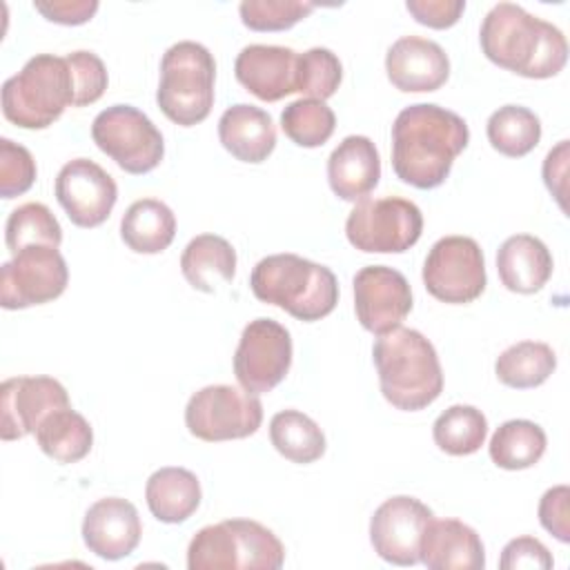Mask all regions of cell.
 Wrapping results in <instances>:
<instances>
[{
	"label": "cell",
	"instance_id": "obj_33",
	"mask_svg": "<svg viewBox=\"0 0 570 570\" xmlns=\"http://www.w3.org/2000/svg\"><path fill=\"white\" fill-rule=\"evenodd\" d=\"M432 436L439 450L452 456L474 454L488 436V419L474 405H450L432 425Z\"/></svg>",
	"mask_w": 570,
	"mask_h": 570
},
{
	"label": "cell",
	"instance_id": "obj_5",
	"mask_svg": "<svg viewBox=\"0 0 570 570\" xmlns=\"http://www.w3.org/2000/svg\"><path fill=\"white\" fill-rule=\"evenodd\" d=\"M67 107H76V82L67 58L38 53L2 85V114L22 129H45Z\"/></svg>",
	"mask_w": 570,
	"mask_h": 570
},
{
	"label": "cell",
	"instance_id": "obj_14",
	"mask_svg": "<svg viewBox=\"0 0 570 570\" xmlns=\"http://www.w3.org/2000/svg\"><path fill=\"white\" fill-rule=\"evenodd\" d=\"M434 512L414 497L399 494L385 499L370 519V541L374 552L394 566L421 561V539Z\"/></svg>",
	"mask_w": 570,
	"mask_h": 570
},
{
	"label": "cell",
	"instance_id": "obj_17",
	"mask_svg": "<svg viewBox=\"0 0 570 570\" xmlns=\"http://www.w3.org/2000/svg\"><path fill=\"white\" fill-rule=\"evenodd\" d=\"M69 407L65 385L51 376H13L0 387V436L16 441L33 434L45 416Z\"/></svg>",
	"mask_w": 570,
	"mask_h": 570
},
{
	"label": "cell",
	"instance_id": "obj_34",
	"mask_svg": "<svg viewBox=\"0 0 570 570\" xmlns=\"http://www.w3.org/2000/svg\"><path fill=\"white\" fill-rule=\"evenodd\" d=\"M336 127V116L325 100L301 98L289 102L281 114L283 134L298 147H321L325 145Z\"/></svg>",
	"mask_w": 570,
	"mask_h": 570
},
{
	"label": "cell",
	"instance_id": "obj_25",
	"mask_svg": "<svg viewBox=\"0 0 570 570\" xmlns=\"http://www.w3.org/2000/svg\"><path fill=\"white\" fill-rule=\"evenodd\" d=\"M145 499L158 521L183 523L200 505V481L187 468H160L147 479Z\"/></svg>",
	"mask_w": 570,
	"mask_h": 570
},
{
	"label": "cell",
	"instance_id": "obj_10",
	"mask_svg": "<svg viewBox=\"0 0 570 570\" xmlns=\"http://www.w3.org/2000/svg\"><path fill=\"white\" fill-rule=\"evenodd\" d=\"M263 423L258 394L232 385H207L191 394L185 425L191 436L216 443L252 436Z\"/></svg>",
	"mask_w": 570,
	"mask_h": 570
},
{
	"label": "cell",
	"instance_id": "obj_30",
	"mask_svg": "<svg viewBox=\"0 0 570 570\" xmlns=\"http://www.w3.org/2000/svg\"><path fill=\"white\" fill-rule=\"evenodd\" d=\"M269 439L281 456L292 463H314L325 454V434L318 423L298 412L281 410L269 421Z\"/></svg>",
	"mask_w": 570,
	"mask_h": 570
},
{
	"label": "cell",
	"instance_id": "obj_40",
	"mask_svg": "<svg viewBox=\"0 0 570 570\" xmlns=\"http://www.w3.org/2000/svg\"><path fill=\"white\" fill-rule=\"evenodd\" d=\"M499 566L503 570H519V568H528V570H550L554 566L550 550L534 537H517L512 541L505 543V548L501 550V559Z\"/></svg>",
	"mask_w": 570,
	"mask_h": 570
},
{
	"label": "cell",
	"instance_id": "obj_2",
	"mask_svg": "<svg viewBox=\"0 0 570 570\" xmlns=\"http://www.w3.org/2000/svg\"><path fill=\"white\" fill-rule=\"evenodd\" d=\"M479 42L490 62L523 78H552L568 60L563 31L514 2H499L485 13Z\"/></svg>",
	"mask_w": 570,
	"mask_h": 570
},
{
	"label": "cell",
	"instance_id": "obj_12",
	"mask_svg": "<svg viewBox=\"0 0 570 570\" xmlns=\"http://www.w3.org/2000/svg\"><path fill=\"white\" fill-rule=\"evenodd\" d=\"M69 283V269L51 245H27L0 267V305L24 309L58 298Z\"/></svg>",
	"mask_w": 570,
	"mask_h": 570
},
{
	"label": "cell",
	"instance_id": "obj_18",
	"mask_svg": "<svg viewBox=\"0 0 570 570\" xmlns=\"http://www.w3.org/2000/svg\"><path fill=\"white\" fill-rule=\"evenodd\" d=\"M142 525L131 501L120 497L98 499L82 519V541L100 559L118 561L140 543Z\"/></svg>",
	"mask_w": 570,
	"mask_h": 570
},
{
	"label": "cell",
	"instance_id": "obj_15",
	"mask_svg": "<svg viewBox=\"0 0 570 570\" xmlns=\"http://www.w3.org/2000/svg\"><path fill=\"white\" fill-rule=\"evenodd\" d=\"M53 191L69 220L85 229L102 225L118 200L116 180L89 158L65 163L56 176Z\"/></svg>",
	"mask_w": 570,
	"mask_h": 570
},
{
	"label": "cell",
	"instance_id": "obj_11",
	"mask_svg": "<svg viewBox=\"0 0 570 570\" xmlns=\"http://www.w3.org/2000/svg\"><path fill=\"white\" fill-rule=\"evenodd\" d=\"M423 285L441 303L463 305L485 289V258L470 236L439 238L423 263Z\"/></svg>",
	"mask_w": 570,
	"mask_h": 570
},
{
	"label": "cell",
	"instance_id": "obj_39",
	"mask_svg": "<svg viewBox=\"0 0 570 570\" xmlns=\"http://www.w3.org/2000/svg\"><path fill=\"white\" fill-rule=\"evenodd\" d=\"M65 58L73 71L76 107H87L100 100L109 82L105 62L94 51H71Z\"/></svg>",
	"mask_w": 570,
	"mask_h": 570
},
{
	"label": "cell",
	"instance_id": "obj_9",
	"mask_svg": "<svg viewBox=\"0 0 570 570\" xmlns=\"http://www.w3.org/2000/svg\"><path fill=\"white\" fill-rule=\"evenodd\" d=\"M91 138L127 174H149L165 156V140L147 114L131 105H111L91 122Z\"/></svg>",
	"mask_w": 570,
	"mask_h": 570
},
{
	"label": "cell",
	"instance_id": "obj_28",
	"mask_svg": "<svg viewBox=\"0 0 570 570\" xmlns=\"http://www.w3.org/2000/svg\"><path fill=\"white\" fill-rule=\"evenodd\" d=\"M33 434L38 448L58 463H78L94 445V430L89 421L71 410V405L45 416Z\"/></svg>",
	"mask_w": 570,
	"mask_h": 570
},
{
	"label": "cell",
	"instance_id": "obj_3",
	"mask_svg": "<svg viewBox=\"0 0 570 570\" xmlns=\"http://www.w3.org/2000/svg\"><path fill=\"white\" fill-rule=\"evenodd\" d=\"M381 394L403 412L434 403L443 392V372L434 345L410 327H396L376 338L372 347Z\"/></svg>",
	"mask_w": 570,
	"mask_h": 570
},
{
	"label": "cell",
	"instance_id": "obj_41",
	"mask_svg": "<svg viewBox=\"0 0 570 570\" xmlns=\"http://www.w3.org/2000/svg\"><path fill=\"white\" fill-rule=\"evenodd\" d=\"M570 490L568 485H554L543 492L539 501V521L541 525L561 543L570 541V514H568Z\"/></svg>",
	"mask_w": 570,
	"mask_h": 570
},
{
	"label": "cell",
	"instance_id": "obj_4",
	"mask_svg": "<svg viewBox=\"0 0 570 570\" xmlns=\"http://www.w3.org/2000/svg\"><path fill=\"white\" fill-rule=\"evenodd\" d=\"M249 287L258 301L276 305L305 323L325 318L338 303L334 272L298 254L261 258L252 269Z\"/></svg>",
	"mask_w": 570,
	"mask_h": 570
},
{
	"label": "cell",
	"instance_id": "obj_32",
	"mask_svg": "<svg viewBox=\"0 0 570 570\" xmlns=\"http://www.w3.org/2000/svg\"><path fill=\"white\" fill-rule=\"evenodd\" d=\"M492 149L508 158L528 156L541 140V120L521 105H503L488 118L485 127Z\"/></svg>",
	"mask_w": 570,
	"mask_h": 570
},
{
	"label": "cell",
	"instance_id": "obj_36",
	"mask_svg": "<svg viewBox=\"0 0 570 570\" xmlns=\"http://www.w3.org/2000/svg\"><path fill=\"white\" fill-rule=\"evenodd\" d=\"M341 80H343V65L334 51L325 47H312L298 53V60H296L298 94L316 100H327L336 94Z\"/></svg>",
	"mask_w": 570,
	"mask_h": 570
},
{
	"label": "cell",
	"instance_id": "obj_21",
	"mask_svg": "<svg viewBox=\"0 0 570 570\" xmlns=\"http://www.w3.org/2000/svg\"><path fill=\"white\" fill-rule=\"evenodd\" d=\"M421 561L430 570H483L485 548L468 523L432 519L421 539Z\"/></svg>",
	"mask_w": 570,
	"mask_h": 570
},
{
	"label": "cell",
	"instance_id": "obj_38",
	"mask_svg": "<svg viewBox=\"0 0 570 570\" xmlns=\"http://www.w3.org/2000/svg\"><path fill=\"white\" fill-rule=\"evenodd\" d=\"M36 160L31 151L9 138H0V196L16 198L36 183Z\"/></svg>",
	"mask_w": 570,
	"mask_h": 570
},
{
	"label": "cell",
	"instance_id": "obj_7",
	"mask_svg": "<svg viewBox=\"0 0 570 570\" xmlns=\"http://www.w3.org/2000/svg\"><path fill=\"white\" fill-rule=\"evenodd\" d=\"M216 62L209 49L194 40L171 45L160 60L156 102L180 127L203 122L214 107Z\"/></svg>",
	"mask_w": 570,
	"mask_h": 570
},
{
	"label": "cell",
	"instance_id": "obj_20",
	"mask_svg": "<svg viewBox=\"0 0 570 570\" xmlns=\"http://www.w3.org/2000/svg\"><path fill=\"white\" fill-rule=\"evenodd\" d=\"M298 53L278 45H247L234 62L236 80L258 100L276 102L296 91Z\"/></svg>",
	"mask_w": 570,
	"mask_h": 570
},
{
	"label": "cell",
	"instance_id": "obj_8",
	"mask_svg": "<svg viewBox=\"0 0 570 570\" xmlns=\"http://www.w3.org/2000/svg\"><path fill=\"white\" fill-rule=\"evenodd\" d=\"M421 209L399 196L363 198L345 220L350 245L365 254H403L421 238Z\"/></svg>",
	"mask_w": 570,
	"mask_h": 570
},
{
	"label": "cell",
	"instance_id": "obj_29",
	"mask_svg": "<svg viewBox=\"0 0 570 570\" xmlns=\"http://www.w3.org/2000/svg\"><path fill=\"white\" fill-rule=\"evenodd\" d=\"M557 370V354L548 343L519 341L497 356V379L514 390H530L550 379Z\"/></svg>",
	"mask_w": 570,
	"mask_h": 570
},
{
	"label": "cell",
	"instance_id": "obj_35",
	"mask_svg": "<svg viewBox=\"0 0 570 570\" xmlns=\"http://www.w3.org/2000/svg\"><path fill=\"white\" fill-rule=\"evenodd\" d=\"M4 243L11 254L27 245L60 247L62 227L51 209L42 203H24L16 207L4 225Z\"/></svg>",
	"mask_w": 570,
	"mask_h": 570
},
{
	"label": "cell",
	"instance_id": "obj_27",
	"mask_svg": "<svg viewBox=\"0 0 570 570\" xmlns=\"http://www.w3.org/2000/svg\"><path fill=\"white\" fill-rule=\"evenodd\" d=\"M176 236L174 212L156 198H140L127 207L120 220V238L136 254H160Z\"/></svg>",
	"mask_w": 570,
	"mask_h": 570
},
{
	"label": "cell",
	"instance_id": "obj_23",
	"mask_svg": "<svg viewBox=\"0 0 570 570\" xmlns=\"http://www.w3.org/2000/svg\"><path fill=\"white\" fill-rule=\"evenodd\" d=\"M220 145L243 163H263L276 147L272 116L254 105L238 102L223 111L218 120Z\"/></svg>",
	"mask_w": 570,
	"mask_h": 570
},
{
	"label": "cell",
	"instance_id": "obj_37",
	"mask_svg": "<svg viewBox=\"0 0 570 570\" xmlns=\"http://www.w3.org/2000/svg\"><path fill=\"white\" fill-rule=\"evenodd\" d=\"M314 9V2L303 0H243L238 13L243 24L252 31H285Z\"/></svg>",
	"mask_w": 570,
	"mask_h": 570
},
{
	"label": "cell",
	"instance_id": "obj_22",
	"mask_svg": "<svg viewBox=\"0 0 570 570\" xmlns=\"http://www.w3.org/2000/svg\"><path fill=\"white\" fill-rule=\"evenodd\" d=\"M381 178V158L367 136H345L327 158V180L341 200H363Z\"/></svg>",
	"mask_w": 570,
	"mask_h": 570
},
{
	"label": "cell",
	"instance_id": "obj_19",
	"mask_svg": "<svg viewBox=\"0 0 570 570\" xmlns=\"http://www.w3.org/2000/svg\"><path fill=\"white\" fill-rule=\"evenodd\" d=\"M385 71L399 91H436L450 76V58L434 40L403 36L387 49Z\"/></svg>",
	"mask_w": 570,
	"mask_h": 570
},
{
	"label": "cell",
	"instance_id": "obj_44",
	"mask_svg": "<svg viewBox=\"0 0 570 570\" xmlns=\"http://www.w3.org/2000/svg\"><path fill=\"white\" fill-rule=\"evenodd\" d=\"M566 176H568V140H561L554 149L548 151L543 160V183L550 194L557 198L561 209H566Z\"/></svg>",
	"mask_w": 570,
	"mask_h": 570
},
{
	"label": "cell",
	"instance_id": "obj_6",
	"mask_svg": "<svg viewBox=\"0 0 570 570\" xmlns=\"http://www.w3.org/2000/svg\"><path fill=\"white\" fill-rule=\"evenodd\" d=\"M285 563L281 539L258 521L227 519L200 528L187 546L189 570H278Z\"/></svg>",
	"mask_w": 570,
	"mask_h": 570
},
{
	"label": "cell",
	"instance_id": "obj_43",
	"mask_svg": "<svg viewBox=\"0 0 570 570\" xmlns=\"http://www.w3.org/2000/svg\"><path fill=\"white\" fill-rule=\"evenodd\" d=\"M33 9L42 13L49 22L58 24H85L98 11L96 0H51V2H33Z\"/></svg>",
	"mask_w": 570,
	"mask_h": 570
},
{
	"label": "cell",
	"instance_id": "obj_26",
	"mask_svg": "<svg viewBox=\"0 0 570 570\" xmlns=\"http://www.w3.org/2000/svg\"><path fill=\"white\" fill-rule=\"evenodd\" d=\"M180 272L194 289L216 292L236 274V249L218 234H200L183 249Z\"/></svg>",
	"mask_w": 570,
	"mask_h": 570
},
{
	"label": "cell",
	"instance_id": "obj_13",
	"mask_svg": "<svg viewBox=\"0 0 570 570\" xmlns=\"http://www.w3.org/2000/svg\"><path fill=\"white\" fill-rule=\"evenodd\" d=\"M292 352V336L278 321H249L234 352L236 381L252 394L272 392L287 376Z\"/></svg>",
	"mask_w": 570,
	"mask_h": 570
},
{
	"label": "cell",
	"instance_id": "obj_24",
	"mask_svg": "<svg viewBox=\"0 0 570 570\" xmlns=\"http://www.w3.org/2000/svg\"><path fill=\"white\" fill-rule=\"evenodd\" d=\"M497 272L505 289L534 294L552 276V254L541 238L514 234L497 252Z\"/></svg>",
	"mask_w": 570,
	"mask_h": 570
},
{
	"label": "cell",
	"instance_id": "obj_42",
	"mask_svg": "<svg viewBox=\"0 0 570 570\" xmlns=\"http://www.w3.org/2000/svg\"><path fill=\"white\" fill-rule=\"evenodd\" d=\"M405 9L419 24L430 29H448L459 22L465 11L463 0H407Z\"/></svg>",
	"mask_w": 570,
	"mask_h": 570
},
{
	"label": "cell",
	"instance_id": "obj_31",
	"mask_svg": "<svg viewBox=\"0 0 570 570\" xmlns=\"http://www.w3.org/2000/svg\"><path fill=\"white\" fill-rule=\"evenodd\" d=\"M490 459L503 470H525L539 463L546 452V432L528 419L501 423L490 439Z\"/></svg>",
	"mask_w": 570,
	"mask_h": 570
},
{
	"label": "cell",
	"instance_id": "obj_1",
	"mask_svg": "<svg viewBox=\"0 0 570 570\" xmlns=\"http://www.w3.org/2000/svg\"><path fill=\"white\" fill-rule=\"evenodd\" d=\"M468 122L434 102H416L399 111L392 125V169L416 189L445 183L456 156L468 147Z\"/></svg>",
	"mask_w": 570,
	"mask_h": 570
},
{
	"label": "cell",
	"instance_id": "obj_16",
	"mask_svg": "<svg viewBox=\"0 0 570 570\" xmlns=\"http://www.w3.org/2000/svg\"><path fill=\"white\" fill-rule=\"evenodd\" d=\"M354 309L358 323L381 336L401 327L412 309L407 278L387 265H367L354 276Z\"/></svg>",
	"mask_w": 570,
	"mask_h": 570
}]
</instances>
